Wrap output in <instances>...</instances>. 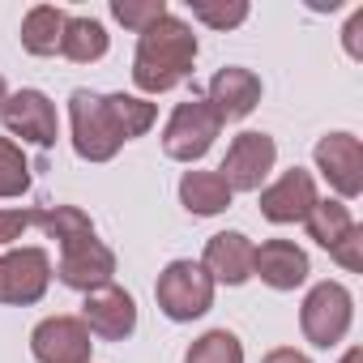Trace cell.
<instances>
[{"label":"cell","mask_w":363,"mask_h":363,"mask_svg":"<svg viewBox=\"0 0 363 363\" xmlns=\"http://www.w3.org/2000/svg\"><path fill=\"white\" fill-rule=\"evenodd\" d=\"M111 18L128 30H150L158 18H167V0H111Z\"/></svg>","instance_id":"obj_25"},{"label":"cell","mask_w":363,"mask_h":363,"mask_svg":"<svg viewBox=\"0 0 363 363\" xmlns=\"http://www.w3.org/2000/svg\"><path fill=\"white\" fill-rule=\"evenodd\" d=\"M350 320H354V299L342 282H316L299 308V329L320 350L337 346L350 333Z\"/></svg>","instance_id":"obj_4"},{"label":"cell","mask_w":363,"mask_h":363,"mask_svg":"<svg viewBox=\"0 0 363 363\" xmlns=\"http://www.w3.org/2000/svg\"><path fill=\"white\" fill-rule=\"evenodd\" d=\"M82 325H86L94 337H103V342H124V337L137 329V299H133L124 286L107 282V286H99V291L86 295Z\"/></svg>","instance_id":"obj_10"},{"label":"cell","mask_w":363,"mask_h":363,"mask_svg":"<svg viewBox=\"0 0 363 363\" xmlns=\"http://www.w3.org/2000/svg\"><path fill=\"white\" fill-rule=\"evenodd\" d=\"M103 103H107V111H111V120H116V128H120L124 141L150 133L154 120H158V107L145 103V99H137V94H103Z\"/></svg>","instance_id":"obj_21"},{"label":"cell","mask_w":363,"mask_h":363,"mask_svg":"<svg viewBox=\"0 0 363 363\" xmlns=\"http://www.w3.org/2000/svg\"><path fill=\"white\" fill-rule=\"evenodd\" d=\"M0 120H5V128L30 145H56L60 137V120H56V103L43 94V90H18L5 99V107H0Z\"/></svg>","instance_id":"obj_8"},{"label":"cell","mask_w":363,"mask_h":363,"mask_svg":"<svg viewBox=\"0 0 363 363\" xmlns=\"http://www.w3.org/2000/svg\"><path fill=\"white\" fill-rule=\"evenodd\" d=\"M154 299L167 320H197L214 308V278L197 261H171L154 282Z\"/></svg>","instance_id":"obj_2"},{"label":"cell","mask_w":363,"mask_h":363,"mask_svg":"<svg viewBox=\"0 0 363 363\" xmlns=\"http://www.w3.org/2000/svg\"><path fill=\"white\" fill-rule=\"evenodd\" d=\"M35 227V210H0V244H13Z\"/></svg>","instance_id":"obj_28"},{"label":"cell","mask_w":363,"mask_h":363,"mask_svg":"<svg viewBox=\"0 0 363 363\" xmlns=\"http://www.w3.org/2000/svg\"><path fill=\"white\" fill-rule=\"evenodd\" d=\"M329 257H333L342 269L359 274V269H363V227L354 223V227H350V231H346V235H342L333 248H329Z\"/></svg>","instance_id":"obj_27"},{"label":"cell","mask_w":363,"mask_h":363,"mask_svg":"<svg viewBox=\"0 0 363 363\" xmlns=\"http://www.w3.org/2000/svg\"><path fill=\"white\" fill-rule=\"evenodd\" d=\"M52 282V257L43 248H18L0 257V303H39Z\"/></svg>","instance_id":"obj_7"},{"label":"cell","mask_w":363,"mask_h":363,"mask_svg":"<svg viewBox=\"0 0 363 363\" xmlns=\"http://www.w3.org/2000/svg\"><path fill=\"white\" fill-rule=\"evenodd\" d=\"M5 99H9V86H5V77H0V107H5Z\"/></svg>","instance_id":"obj_32"},{"label":"cell","mask_w":363,"mask_h":363,"mask_svg":"<svg viewBox=\"0 0 363 363\" xmlns=\"http://www.w3.org/2000/svg\"><path fill=\"white\" fill-rule=\"evenodd\" d=\"M346 52H350V60H363V9H354L350 13V22H346Z\"/></svg>","instance_id":"obj_29"},{"label":"cell","mask_w":363,"mask_h":363,"mask_svg":"<svg viewBox=\"0 0 363 363\" xmlns=\"http://www.w3.org/2000/svg\"><path fill=\"white\" fill-rule=\"evenodd\" d=\"M274 158H278V145L269 133H240L231 141L218 175L231 193H257L265 184V175L274 171Z\"/></svg>","instance_id":"obj_6"},{"label":"cell","mask_w":363,"mask_h":363,"mask_svg":"<svg viewBox=\"0 0 363 363\" xmlns=\"http://www.w3.org/2000/svg\"><path fill=\"white\" fill-rule=\"evenodd\" d=\"M261 363H312L303 350H295V346H278V350H269Z\"/></svg>","instance_id":"obj_30"},{"label":"cell","mask_w":363,"mask_h":363,"mask_svg":"<svg viewBox=\"0 0 363 363\" xmlns=\"http://www.w3.org/2000/svg\"><path fill=\"white\" fill-rule=\"evenodd\" d=\"M316 171L329 179L337 197H359L363 193V145L354 133H329L316 141Z\"/></svg>","instance_id":"obj_9"},{"label":"cell","mask_w":363,"mask_h":363,"mask_svg":"<svg viewBox=\"0 0 363 363\" xmlns=\"http://www.w3.org/2000/svg\"><path fill=\"white\" fill-rule=\"evenodd\" d=\"M60 56L73 65H94L107 56V30L99 18H69L65 39H60Z\"/></svg>","instance_id":"obj_20"},{"label":"cell","mask_w":363,"mask_h":363,"mask_svg":"<svg viewBox=\"0 0 363 363\" xmlns=\"http://www.w3.org/2000/svg\"><path fill=\"white\" fill-rule=\"evenodd\" d=\"M90 329L82 316H48L30 333V354L39 363H90Z\"/></svg>","instance_id":"obj_11"},{"label":"cell","mask_w":363,"mask_h":363,"mask_svg":"<svg viewBox=\"0 0 363 363\" xmlns=\"http://www.w3.org/2000/svg\"><path fill=\"white\" fill-rule=\"evenodd\" d=\"M316 201H320V197H316V179H312V171H303V167L282 171V179H274L269 189H261V214H265L269 223H278V227L303 223Z\"/></svg>","instance_id":"obj_12"},{"label":"cell","mask_w":363,"mask_h":363,"mask_svg":"<svg viewBox=\"0 0 363 363\" xmlns=\"http://www.w3.org/2000/svg\"><path fill=\"white\" fill-rule=\"evenodd\" d=\"M184 363H244V342L231 329H210L189 346Z\"/></svg>","instance_id":"obj_23"},{"label":"cell","mask_w":363,"mask_h":363,"mask_svg":"<svg viewBox=\"0 0 363 363\" xmlns=\"http://www.w3.org/2000/svg\"><path fill=\"white\" fill-rule=\"evenodd\" d=\"M303 223H308V240H316L320 248H333V244L354 227V218H350V210H346L342 201H316Z\"/></svg>","instance_id":"obj_22"},{"label":"cell","mask_w":363,"mask_h":363,"mask_svg":"<svg viewBox=\"0 0 363 363\" xmlns=\"http://www.w3.org/2000/svg\"><path fill=\"white\" fill-rule=\"evenodd\" d=\"M30 189V162L18 141L0 137V197H22Z\"/></svg>","instance_id":"obj_24"},{"label":"cell","mask_w":363,"mask_h":363,"mask_svg":"<svg viewBox=\"0 0 363 363\" xmlns=\"http://www.w3.org/2000/svg\"><path fill=\"white\" fill-rule=\"evenodd\" d=\"M69 120H73V150L86 158V162H107L120 154L124 137L103 103V94L94 90H73L69 94Z\"/></svg>","instance_id":"obj_3"},{"label":"cell","mask_w":363,"mask_h":363,"mask_svg":"<svg viewBox=\"0 0 363 363\" xmlns=\"http://www.w3.org/2000/svg\"><path fill=\"white\" fill-rule=\"evenodd\" d=\"M231 189L223 184L218 171H184V179H179V206H184L189 214L197 218H214L231 206Z\"/></svg>","instance_id":"obj_17"},{"label":"cell","mask_w":363,"mask_h":363,"mask_svg":"<svg viewBox=\"0 0 363 363\" xmlns=\"http://www.w3.org/2000/svg\"><path fill=\"white\" fill-rule=\"evenodd\" d=\"M35 227H39L48 240H56L60 252H65V248H77V244H86V240H94V223H90V214L77 210V206H43V210H35Z\"/></svg>","instance_id":"obj_18"},{"label":"cell","mask_w":363,"mask_h":363,"mask_svg":"<svg viewBox=\"0 0 363 363\" xmlns=\"http://www.w3.org/2000/svg\"><path fill=\"white\" fill-rule=\"evenodd\" d=\"M193 18L214 26V30H231L240 22H248V5L244 0H231V5H210V0H193Z\"/></svg>","instance_id":"obj_26"},{"label":"cell","mask_w":363,"mask_h":363,"mask_svg":"<svg viewBox=\"0 0 363 363\" xmlns=\"http://www.w3.org/2000/svg\"><path fill=\"white\" fill-rule=\"evenodd\" d=\"M65 26H69V13L56 9V5H35L26 18H22V48L30 56H56L60 52V39H65Z\"/></svg>","instance_id":"obj_19"},{"label":"cell","mask_w":363,"mask_h":363,"mask_svg":"<svg viewBox=\"0 0 363 363\" xmlns=\"http://www.w3.org/2000/svg\"><path fill=\"white\" fill-rule=\"evenodd\" d=\"M210 111L218 116V124H231V120H244L257 111L261 103V77L252 69H240V65H227L214 73L210 82V94H206Z\"/></svg>","instance_id":"obj_13"},{"label":"cell","mask_w":363,"mask_h":363,"mask_svg":"<svg viewBox=\"0 0 363 363\" xmlns=\"http://www.w3.org/2000/svg\"><path fill=\"white\" fill-rule=\"evenodd\" d=\"M218 116L210 111L206 99H189V103H179L171 111V120L162 124V154L175 158V162H197L210 154L214 137H218Z\"/></svg>","instance_id":"obj_5"},{"label":"cell","mask_w":363,"mask_h":363,"mask_svg":"<svg viewBox=\"0 0 363 363\" xmlns=\"http://www.w3.org/2000/svg\"><path fill=\"white\" fill-rule=\"evenodd\" d=\"M252 274L269 291H295L308 282V252L295 240H265L252 252Z\"/></svg>","instance_id":"obj_15"},{"label":"cell","mask_w":363,"mask_h":363,"mask_svg":"<svg viewBox=\"0 0 363 363\" xmlns=\"http://www.w3.org/2000/svg\"><path fill=\"white\" fill-rule=\"evenodd\" d=\"M56 278L69 286V291H99L116 278V252L99 240H86L77 248H65L60 252V265H56Z\"/></svg>","instance_id":"obj_14"},{"label":"cell","mask_w":363,"mask_h":363,"mask_svg":"<svg viewBox=\"0 0 363 363\" xmlns=\"http://www.w3.org/2000/svg\"><path fill=\"white\" fill-rule=\"evenodd\" d=\"M342 363H363V350H359V346H350V350L342 354Z\"/></svg>","instance_id":"obj_31"},{"label":"cell","mask_w":363,"mask_h":363,"mask_svg":"<svg viewBox=\"0 0 363 363\" xmlns=\"http://www.w3.org/2000/svg\"><path fill=\"white\" fill-rule=\"evenodd\" d=\"M193 65H197V35H193V26L167 13L150 30H141V39H137L133 86L141 94H167L179 82L193 77Z\"/></svg>","instance_id":"obj_1"},{"label":"cell","mask_w":363,"mask_h":363,"mask_svg":"<svg viewBox=\"0 0 363 363\" xmlns=\"http://www.w3.org/2000/svg\"><path fill=\"white\" fill-rule=\"evenodd\" d=\"M252 252H257V244H252L244 231H218V235H210V244H206L201 269H206L214 282L244 286V282L252 278Z\"/></svg>","instance_id":"obj_16"}]
</instances>
